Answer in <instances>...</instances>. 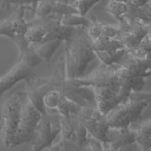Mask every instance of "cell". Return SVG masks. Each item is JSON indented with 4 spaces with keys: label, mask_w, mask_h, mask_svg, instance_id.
Wrapping results in <instances>:
<instances>
[{
    "label": "cell",
    "mask_w": 151,
    "mask_h": 151,
    "mask_svg": "<svg viewBox=\"0 0 151 151\" xmlns=\"http://www.w3.org/2000/svg\"><path fill=\"white\" fill-rule=\"evenodd\" d=\"M18 61H21L28 66L34 68L39 65L43 60L36 52L33 45H30L24 50L20 51Z\"/></svg>",
    "instance_id": "e0dca14e"
},
{
    "label": "cell",
    "mask_w": 151,
    "mask_h": 151,
    "mask_svg": "<svg viewBox=\"0 0 151 151\" xmlns=\"http://www.w3.org/2000/svg\"><path fill=\"white\" fill-rule=\"evenodd\" d=\"M70 117L73 123L78 145L82 150L86 145L88 132L83 122L76 115L70 114Z\"/></svg>",
    "instance_id": "d6986e66"
},
{
    "label": "cell",
    "mask_w": 151,
    "mask_h": 151,
    "mask_svg": "<svg viewBox=\"0 0 151 151\" xmlns=\"http://www.w3.org/2000/svg\"><path fill=\"white\" fill-rule=\"evenodd\" d=\"M60 97V91L52 90L47 92L44 96L43 101L46 109H55L57 108Z\"/></svg>",
    "instance_id": "f1b7e54d"
},
{
    "label": "cell",
    "mask_w": 151,
    "mask_h": 151,
    "mask_svg": "<svg viewBox=\"0 0 151 151\" xmlns=\"http://www.w3.org/2000/svg\"></svg>",
    "instance_id": "b9f144b4"
},
{
    "label": "cell",
    "mask_w": 151,
    "mask_h": 151,
    "mask_svg": "<svg viewBox=\"0 0 151 151\" xmlns=\"http://www.w3.org/2000/svg\"><path fill=\"white\" fill-rule=\"evenodd\" d=\"M45 150H50V151H60L61 150V145L60 142H58L55 145H51L50 146L45 149Z\"/></svg>",
    "instance_id": "f35d334b"
},
{
    "label": "cell",
    "mask_w": 151,
    "mask_h": 151,
    "mask_svg": "<svg viewBox=\"0 0 151 151\" xmlns=\"http://www.w3.org/2000/svg\"><path fill=\"white\" fill-rule=\"evenodd\" d=\"M26 91L25 94L31 104L42 114L47 113L44 104V96L49 91L55 90L53 79L49 78H39L34 75L26 81Z\"/></svg>",
    "instance_id": "8992f818"
},
{
    "label": "cell",
    "mask_w": 151,
    "mask_h": 151,
    "mask_svg": "<svg viewBox=\"0 0 151 151\" xmlns=\"http://www.w3.org/2000/svg\"><path fill=\"white\" fill-rule=\"evenodd\" d=\"M87 145L88 146V147H90V150H92L94 151H101V150H104V149L103 148L104 145L103 142L100 140H99L98 139L91 135L90 133L88 134L87 143L85 146Z\"/></svg>",
    "instance_id": "e575fe53"
},
{
    "label": "cell",
    "mask_w": 151,
    "mask_h": 151,
    "mask_svg": "<svg viewBox=\"0 0 151 151\" xmlns=\"http://www.w3.org/2000/svg\"><path fill=\"white\" fill-rule=\"evenodd\" d=\"M122 102H124V101L118 93L114 97L108 100L97 103V108L100 113L106 114L110 110L113 109L116 106Z\"/></svg>",
    "instance_id": "7402d4cb"
},
{
    "label": "cell",
    "mask_w": 151,
    "mask_h": 151,
    "mask_svg": "<svg viewBox=\"0 0 151 151\" xmlns=\"http://www.w3.org/2000/svg\"><path fill=\"white\" fill-rule=\"evenodd\" d=\"M129 9L127 4L116 0H110L106 6V11L116 17L126 14Z\"/></svg>",
    "instance_id": "cb8c5ba5"
},
{
    "label": "cell",
    "mask_w": 151,
    "mask_h": 151,
    "mask_svg": "<svg viewBox=\"0 0 151 151\" xmlns=\"http://www.w3.org/2000/svg\"><path fill=\"white\" fill-rule=\"evenodd\" d=\"M137 132L130 127H110L106 134V142L104 147L107 150H119L128 144L137 142Z\"/></svg>",
    "instance_id": "30bf717a"
},
{
    "label": "cell",
    "mask_w": 151,
    "mask_h": 151,
    "mask_svg": "<svg viewBox=\"0 0 151 151\" xmlns=\"http://www.w3.org/2000/svg\"><path fill=\"white\" fill-rule=\"evenodd\" d=\"M47 35L44 27L34 20L28 22V28L25 35L26 39L31 44L42 42Z\"/></svg>",
    "instance_id": "2e32d148"
},
{
    "label": "cell",
    "mask_w": 151,
    "mask_h": 151,
    "mask_svg": "<svg viewBox=\"0 0 151 151\" xmlns=\"http://www.w3.org/2000/svg\"><path fill=\"white\" fill-rule=\"evenodd\" d=\"M93 88L95 93L97 104L99 102L108 100L118 93V91L109 87H93Z\"/></svg>",
    "instance_id": "4316f807"
},
{
    "label": "cell",
    "mask_w": 151,
    "mask_h": 151,
    "mask_svg": "<svg viewBox=\"0 0 151 151\" xmlns=\"http://www.w3.org/2000/svg\"><path fill=\"white\" fill-rule=\"evenodd\" d=\"M127 48H124L118 50L113 54H110L106 51H96V55L103 64L107 65L114 66V64L118 63L122 56L126 51Z\"/></svg>",
    "instance_id": "ffe728a7"
},
{
    "label": "cell",
    "mask_w": 151,
    "mask_h": 151,
    "mask_svg": "<svg viewBox=\"0 0 151 151\" xmlns=\"http://www.w3.org/2000/svg\"><path fill=\"white\" fill-rule=\"evenodd\" d=\"M150 103L149 101L132 102L127 100L107 113L106 120L110 127L118 128L130 127L131 124H139L143 111Z\"/></svg>",
    "instance_id": "3957f363"
},
{
    "label": "cell",
    "mask_w": 151,
    "mask_h": 151,
    "mask_svg": "<svg viewBox=\"0 0 151 151\" xmlns=\"http://www.w3.org/2000/svg\"><path fill=\"white\" fill-rule=\"evenodd\" d=\"M116 1H120V2H124V3H126L127 4V5L129 4H130V0H116Z\"/></svg>",
    "instance_id": "60d3db41"
},
{
    "label": "cell",
    "mask_w": 151,
    "mask_h": 151,
    "mask_svg": "<svg viewBox=\"0 0 151 151\" xmlns=\"http://www.w3.org/2000/svg\"><path fill=\"white\" fill-rule=\"evenodd\" d=\"M63 42L64 41L61 40H52L31 44L40 58L43 61L50 63L51 58Z\"/></svg>",
    "instance_id": "5bb4252c"
},
{
    "label": "cell",
    "mask_w": 151,
    "mask_h": 151,
    "mask_svg": "<svg viewBox=\"0 0 151 151\" xmlns=\"http://www.w3.org/2000/svg\"><path fill=\"white\" fill-rule=\"evenodd\" d=\"M86 27H78L73 36L65 42V65L68 78L83 76L88 65L97 57L92 47L93 40Z\"/></svg>",
    "instance_id": "6da1fadb"
},
{
    "label": "cell",
    "mask_w": 151,
    "mask_h": 151,
    "mask_svg": "<svg viewBox=\"0 0 151 151\" xmlns=\"http://www.w3.org/2000/svg\"><path fill=\"white\" fill-rule=\"evenodd\" d=\"M119 40L128 50H132L137 47L143 41L133 33L127 31L119 33L116 38Z\"/></svg>",
    "instance_id": "44dd1931"
},
{
    "label": "cell",
    "mask_w": 151,
    "mask_h": 151,
    "mask_svg": "<svg viewBox=\"0 0 151 151\" xmlns=\"http://www.w3.org/2000/svg\"><path fill=\"white\" fill-rule=\"evenodd\" d=\"M100 0H77L73 5L77 9L78 14L86 16L89 11Z\"/></svg>",
    "instance_id": "83f0119b"
},
{
    "label": "cell",
    "mask_w": 151,
    "mask_h": 151,
    "mask_svg": "<svg viewBox=\"0 0 151 151\" xmlns=\"http://www.w3.org/2000/svg\"><path fill=\"white\" fill-rule=\"evenodd\" d=\"M117 64L127 69L129 73L134 76L145 78L151 76V60L135 57L131 54L127 49Z\"/></svg>",
    "instance_id": "8fae6325"
},
{
    "label": "cell",
    "mask_w": 151,
    "mask_h": 151,
    "mask_svg": "<svg viewBox=\"0 0 151 151\" xmlns=\"http://www.w3.org/2000/svg\"><path fill=\"white\" fill-rule=\"evenodd\" d=\"M27 100L25 103L22 101L21 118L15 136L13 147L29 144L42 115L27 97Z\"/></svg>",
    "instance_id": "5b68a950"
},
{
    "label": "cell",
    "mask_w": 151,
    "mask_h": 151,
    "mask_svg": "<svg viewBox=\"0 0 151 151\" xmlns=\"http://www.w3.org/2000/svg\"><path fill=\"white\" fill-rule=\"evenodd\" d=\"M1 97H0V134L2 131V120H1ZM1 150V148H0Z\"/></svg>",
    "instance_id": "ab89813d"
},
{
    "label": "cell",
    "mask_w": 151,
    "mask_h": 151,
    "mask_svg": "<svg viewBox=\"0 0 151 151\" xmlns=\"http://www.w3.org/2000/svg\"><path fill=\"white\" fill-rule=\"evenodd\" d=\"M23 94L20 92L11 93L1 106V133L3 144L7 148L14 146L15 136L21 118Z\"/></svg>",
    "instance_id": "7a4b0ae2"
},
{
    "label": "cell",
    "mask_w": 151,
    "mask_h": 151,
    "mask_svg": "<svg viewBox=\"0 0 151 151\" xmlns=\"http://www.w3.org/2000/svg\"><path fill=\"white\" fill-rule=\"evenodd\" d=\"M0 35L5 36L13 41L15 37L11 17L0 21Z\"/></svg>",
    "instance_id": "f546056e"
},
{
    "label": "cell",
    "mask_w": 151,
    "mask_h": 151,
    "mask_svg": "<svg viewBox=\"0 0 151 151\" xmlns=\"http://www.w3.org/2000/svg\"><path fill=\"white\" fill-rule=\"evenodd\" d=\"M92 47L95 52L106 51L110 54H113L118 50L126 48L117 38H110L104 35H101L93 40Z\"/></svg>",
    "instance_id": "4fadbf2b"
},
{
    "label": "cell",
    "mask_w": 151,
    "mask_h": 151,
    "mask_svg": "<svg viewBox=\"0 0 151 151\" xmlns=\"http://www.w3.org/2000/svg\"><path fill=\"white\" fill-rule=\"evenodd\" d=\"M35 74L34 68L18 61L6 74L0 78V97L18 82L22 80L26 81Z\"/></svg>",
    "instance_id": "9c48e42d"
},
{
    "label": "cell",
    "mask_w": 151,
    "mask_h": 151,
    "mask_svg": "<svg viewBox=\"0 0 151 151\" xmlns=\"http://www.w3.org/2000/svg\"><path fill=\"white\" fill-rule=\"evenodd\" d=\"M56 109L61 116H69L70 115L69 110V100L60 92Z\"/></svg>",
    "instance_id": "1f68e13d"
},
{
    "label": "cell",
    "mask_w": 151,
    "mask_h": 151,
    "mask_svg": "<svg viewBox=\"0 0 151 151\" xmlns=\"http://www.w3.org/2000/svg\"><path fill=\"white\" fill-rule=\"evenodd\" d=\"M72 83L77 86H91L93 87H109L119 91L120 78L117 68L114 66L102 64L96 70L85 77L69 78Z\"/></svg>",
    "instance_id": "277c9868"
},
{
    "label": "cell",
    "mask_w": 151,
    "mask_h": 151,
    "mask_svg": "<svg viewBox=\"0 0 151 151\" xmlns=\"http://www.w3.org/2000/svg\"><path fill=\"white\" fill-rule=\"evenodd\" d=\"M120 78V88L119 94L126 101L130 93L140 91L145 86V78L134 76L129 73L127 69L121 67L117 68Z\"/></svg>",
    "instance_id": "7c38bea8"
},
{
    "label": "cell",
    "mask_w": 151,
    "mask_h": 151,
    "mask_svg": "<svg viewBox=\"0 0 151 151\" xmlns=\"http://www.w3.org/2000/svg\"><path fill=\"white\" fill-rule=\"evenodd\" d=\"M127 100L132 102H138L142 101H149L151 102V93L133 91L130 93Z\"/></svg>",
    "instance_id": "836d02e7"
},
{
    "label": "cell",
    "mask_w": 151,
    "mask_h": 151,
    "mask_svg": "<svg viewBox=\"0 0 151 151\" xmlns=\"http://www.w3.org/2000/svg\"><path fill=\"white\" fill-rule=\"evenodd\" d=\"M139 145L137 142L132 143L122 147L119 150H139L138 148Z\"/></svg>",
    "instance_id": "74e56055"
},
{
    "label": "cell",
    "mask_w": 151,
    "mask_h": 151,
    "mask_svg": "<svg viewBox=\"0 0 151 151\" xmlns=\"http://www.w3.org/2000/svg\"><path fill=\"white\" fill-rule=\"evenodd\" d=\"M55 139L52 136L51 120L48 113L42 114L35 129L33 137L29 143L34 151L45 150Z\"/></svg>",
    "instance_id": "ba28073f"
},
{
    "label": "cell",
    "mask_w": 151,
    "mask_h": 151,
    "mask_svg": "<svg viewBox=\"0 0 151 151\" xmlns=\"http://www.w3.org/2000/svg\"><path fill=\"white\" fill-rule=\"evenodd\" d=\"M120 33L119 28L109 24H103L101 35L106 36L110 38H116Z\"/></svg>",
    "instance_id": "d590c367"
},
{
    "label": "cell",
    "mask_w": 151,
    "mask_h": 151,
    "mask_svg": "<svg viewBox=\"0 0 151 151\" xmlns=\"http://www.w3.org/2000/svg\"><path fill=\"white\" fill-rule=\"evenodd\" d=\"M92 21L90 20L86 16H83L79 14H73L62 16L61 23L65 26L78 27H84L87 28L91 24Z\"/></svg>",
    "instance_id": "ac0fdd59"
},
{
    "label": "cell",
    "mask_w": 151,
    "mask_h": 151,
    "mask_svg": "<svg viewBox=\"0 0 151 151\" xmlns=\"http://www.w3.org/2000/svg\"><path fill=\"white\" fill-rule=\"evenodd\" d=\"M74 132V128L70 115L61 117V139H69Z\"/></svg>",
    "instance_id": "484cf974"
},
{
    "label": "cell",
    "mask_w": 151,
    "mask_h": 151,
    "mask_svg": "<svg viewBox=\"0 0 151 151\" xmlns=\"http://www.w3.org/2000/svg\"><path fill=\"white\" fill-rule=\"evenodd\" d=\"M55 0H42L38 2L36 8L33 11L36 17L44 18L52 14V7Z\"/></svg>",
    "instance_id": "d4e9b609"
},
{
    "label": "cell",
    "mask_w": 151,
    "mask_h": 151,
    "mask_svg": "<svg viewBox=\"0 0 151 151\" xmlns=\"http://www.w3.org/2000/svg\"><path fill=\"white\" fill-rule=\"evenodd\" d=\"M151 0H130V5L133 7H142L146 4Z\"/></svg>",
    "instance_id": "8d00e7d4"
},
{
    "label": "cell",
    "mask_w": 151,
    "mask_h": 151,
    "mask_svg": "<svg viewBox=\"0 0 151 151\" xmlns=\"http://www.w3.org/2000/svg\"><path fill=\"white\" fill-rule=\"evenodd\" d=\"M17 11L10 17L15 35H25L28 28V22L24 18L25 6H18Z\"/></svg>",
    "instance_id": "9a60e30c"
},
{
    "label": "cell",
    "mask_w": 151,
    "mask_h": 151,
    "mask_svg": "<svg viewBox=\"0 0 151 151\" xmlns=\"http://www.w3.org/2000/svg\"><path fill=\"white\" fill-rule=\"evenodd\" d=\"M103 24L100 22L92 21L90 26L87 28V34L93 41L101 35Z\"/></svg>",
    "instance_id": "d6a6232c"
},
{
    "label": "cell",
    "mask_w": 151,
    "mask_h": 151,
    "mask_svg": "<svg viewBox=\"0 0 151 151\" xmlns=\"http://www.w3.org/2000/svg\"><path fill=\"white\" fill-rule=\"evenodd\" d=\"M137 140L151 138V119L139 123L137 130ZM137 142V141H136Z\"/></svg>",
    "instance_id": "4dcf8cb0"
},
{
    "label": "cell",
    "mask_w": 151,
    "mask_h": 151,
    "mask_svg": "<svg viewBox=\"0 0 151 151\" xmlns=\"http://www.w3.org/2000/svg\"><path fill=\"white\" fill-rule=\"evenodd\" d=\"M52 14L64 16L73 14H78V12L73 5H69L67 2L64 1L55 0L52 7Z\"/></svg>",
    "instance_id": "603a6c76"
},
{
    "label": "cell",
    "mask_w": 151,
    "mask_h": 151,
    "mask_svg": "<svg viewBox=\"0 0 151 151\" xmlns=\"http://www.w3.org/2000/svg\"><path fill=\"white\" fill-rule=\"evenodd\" d=\"M61 15L52 14L44 18L36 17L33 19L42 24L47 31V35L42 42L52 40H61L64 42L71 38L76 27L63 25L61 23Z\"/></svg>",
    "instance_id": "52a82bcc"
}]
</instances>
